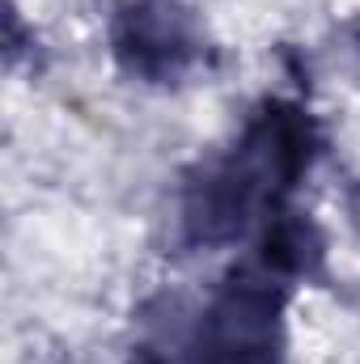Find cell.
Here are the masks:
<instances>
[{"instance_id":"1","label":"cell","mask_w":360,"mask_h":364,"mask_svg":"<svg viewBox=\"0 0 360 364\" xmlns=\"http://www.w3.org/2000/svg\"><path fill=\"white\" fill-rule=\"evenodd\" d=\"M280 292L233 279L203 318L199 364H280Z\"/></svg>"},{"instance_id":"3","label":"cell","mask_w":360,"mask_h":364,"mask_svg":"<svg viewBox=\"0 0 360 364\" xmlns=\"http://www.w3.org/2000/svg\"><path fill=\"white\" fill-rule=\"evenodd\" d=\"M263 259L284 275L314 272L322 263V233L305 216H275L263 237Z\"/></svg>"},{"instance_id":"2","label":"cell","mask_w":360,"mask_h":364,"mask_svg":"<svg viewBox=\"0 0 360 364\" xmlns=\"http://www.w3.org/2000/svg\"><path fill=\"white\" fill-rule=\"evenodd\" d=\"M115 51L132 73L149 81L179 77L195 55L191 17L174 0H136L115 21Z\"/></svg>"}]
</instances>
